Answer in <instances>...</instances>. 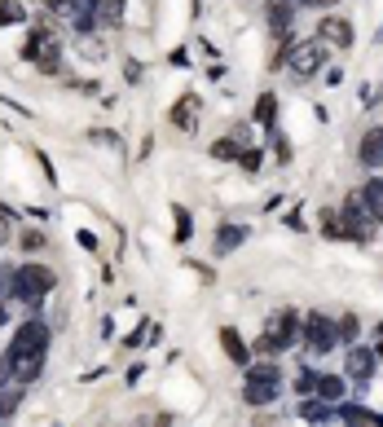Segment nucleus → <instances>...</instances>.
Instances as JSON below:
<instances>
[{
  "mask_svg": "<svg viewBox=\"0 0 383 427\" xmlns=\"http://www.w3.org/2000/svg\"><path fill=\"white\" fill-rule=\"evenodd\" d=\"M273 119H277V97L265 93L260 102H255V123H260V128H273Z\"/></svg>",
  "mask_w": 383,
  "mask_h": 427,
  "instance_id": "nucleus-19",
  "label": "nucleus"
},
{
  "mask_svg": "<svg viewBox=\"0 0 383 427\" xmlns=\"http://www.w3.org/2000/svg\"><path fill=\"white\" fill-rule=\"evenodd\" d=\"M176 238H181V242L190 238V212L185 207H176Z\"/></svg>",
  "mask_w": 383,
  "mask_h": 427,
  "instance_id": "nucleus-28",
  "label": "nucleus"
},
{
  "mask_svg": "<svg viewBox=\"0 0 383 427\" xmlns=\"http://www.w3.org/2000/svg\"><path fill=\"white\" fill-rule=\"evenodd\" d=\"M220 344H225V353H229V361H234V366H247V361H251L247 344L238 339V331H234V326H225V331H220Z\"/></svg>",
  "mask_w": 383,
  "mask_h": 427,
  "instance_id": "nucleus-14",
  "label": "nucleus"
},
{
  "mask_svg": "<svg viewBox=\"0 0 383 427\" xmlns=\"http://www.w3.org/2000/svg\"><path fill=\"white\" fill-rule=\"evenodd\" d=\"M300 5H313V9H330V5H339V0H300Z\"/></svg>",
  "mask_w": 383,
  "mask_h": 427,
  "instance_id": "nucleus-33",
  "label": "nucleus"
},
{
  "mask_svg": "<svg viewBox=\"0 0 383 427\" xmlns=\"http://www.w3.org/2000/svg\"><path fill=\"white\" fill-rule=\"evenodd\" d=\"M277 396H282V370H277V361H247V384H242L247 406H269Z\"/></svg>",
  "mask_w": 383,
  "mask_h": 427,
  "instance_id": "nucleus-3",
  "label": "nucleus"
},
{
  "mask_svg": "<svg viewBox=\"0 0 383 427\" xmlns=\"http://www.w3.org/2000/svg\"><path fill=\"white\" fill-rule=\"evenodd\" d=\"M300 414H304V418H317V423H322V418H330V414H335V410H330V406H326V401L317 396V401H304V406H300Z\"/></svg>",
  "mask_w": 383,
  "mask_h": 427,
  "instance_id": "nucleus-23",
  "label": "nucleus"
},
{
  "mask_svg": "<svg viewBox=\"0 0 383 427\" xmlns=\"http://www.w3.org/2000/svg\"><path fill=\"white\" fill-rule=\"evenodd\" d=\"M198 106H203L198 97H194V93H185L181 102L172 106V123H176L181 133H194V128H198Z\"/></svg>",
  "mask_w": 383,
  "mask_h": 427,
  "instance_id": "nucleus-10",
  "label": "nucleus"
},
{
  "mask_svg": "<svg viewBox=\"0 0 383 427\" xmlns=\"http://www.w3.org/2000/svg\"><path fill=\"white\" fill-rule=\"evenodd\" d=\"M53 287H58V273H53V269H44V264H27V269H14V287H9V295H18L27 309H36Z\"/></svg>",
  "mask_w": 383,
  "mask_h": 427,
  "instance_id": "nucleus-4",
  "label": "nucleus"
},
{
  "mask_svg": "<svg viewBox=\"0 0 383 427\" xmlns=\"http://www.w3.org/2000/svg\"><path fill=\"white\" fill-rule=\"evenodd\" d=\"M357 159H362V168H379V163H383V128H370V133L362 137Z\"/></svg>",
  "mask_w": 383,
  "mask_h": 427,
  "instance_id": "nucleus-11",
  "label": "nucleus"
},
{
  "mask_svg": "<svg viewBox=\"0 0 383 427\" xmlns=\"http://www.w3.org/2000/svg\"><path fill=\"white\" fill-rule=\"evenodd\" d=\"M287 66L300 75V80H309L326 66V40H295V48L287 53Z\"/></svg>",
  "mask_w": 383,
  "mask_h": 427,
  "instance_id": "nucleus-8",
  "label": "nucleus"
},
{
  "mask_svg": "<svg viewBox=\"0 0 383 427\" xmlns=\"http://www.w3.org/2000/svg\"><path fill=\"white\" fill-rule=\"evenodd\" d=\"M300 313L295 309H277V313H269V321H265V335L255 339V348L251 353H260V357H277V353H287V344L300 335Z\"/></svg>",
  "mask_w": 383,
  "mask_h": 427,
  "instance_id": "nucleus-2",
  "label": "nucleus"
},
{
  "mask_svg": "<svg viewBox=\"0 0 383 427\" xmlns=\"http://www.w3.org/2000/svg\"><path fill=\"white\" fill-rule=\"evenodd\" d=\"M22 18H27V9H22L18 0H0V27H14Z\"/></svg>",
  "mask_w": 383,
  "mask_h": 427,
  "instance_id": "nucleus-22",
  "label": "nucleus"
},
{
  "mask_svg": "<svg viewBox=\"0 0 383 427\" xmlns=\"http://www.w3.org/2000/svg\"><path fill=\"white\" fill-rule=\"evenodd\" d=\"M335 331H339V339H348V344H357V335H362V321H357V317L348 313V317H344V321L335 326Z\"/></svg>",
  "mask_w": 383,
  "mask_h": 427,
  "instance_id": "nucleus-26",
  "label": "nucleus"
},
{
  "mask_svg": "<svg viewBox=\"0 0 383 427\" xmlns=\"http://www.w3.org/2000/svg\"><path fill=\"white\" fill-rule=\"evenodd\" d=\"M273 155H277V163H287V159H291V141H287L282 133H273Z\"/></svg>",
  "mask_w": 383,
  "mask_h": 427,
  "instance_id": "nucleus-27",
  "label": "nucleus"
},
{
  "mask_svg": "<svg viewBox=\"0 0 383 427\" xmlns=\"http://www.w3.org/2000/svg\"><path fill=\"white\" fill-rule=\"evenodd\" d=\"M97 22L101 27H119L123 22V0H97Z\"/></svg>",
  "mask_w": 383,
  "mask_h": 427,
  "instance_id": "nucleus-17",
  "label": "nucleus"
},
{
  "mask_svg": "<svg viewBox=\"0 0 383 427\" xmlns=\"http://www.w3.org/2000/svg\"><path fill=\"white\" fill-rule=\"evenodd\" d=\"M317 36H326V44H335V48H348V44H352V22H344V18H322Z\"/></svg>",
  "mask_w": 383,
  "mask_h": 427,
  "instance_id": "nucleus-12",
  "label": "nucleus"
},
{
  "mask_svg": "<svg viewBox=\"0 0 383 427\" xmlns=\"http://www.w3.org/2000/svg\"><path fill=\"white\" fill-rule=\"evenodd\" d=\"M9 287H14V269L0 264V295H9Z\"/></svg>",
  "mask_w": 383,
  "mask_h": 427,
  "instance_id": "nucleus-31",
  "label": "nucleus"
},
{
  "mask_svg": "<svg viewBox=\"0 0 383 427\" xmlns=\"http://www.w3.org/2000/svg\"><path fill=\"white\" fill-rule=\"evenodd\" d=\"M242 145H247V141H242L238 133H234V137H220V141L212 145V159H220V163H238V155H242Z\"/></svg>",
  "mask_w": 383,
  "mask_h": 427,
  "instance_id": "nucleus-16",
  "label": "nucleus"
},
{
  "mask_svg": "<svg viewBox=\"0 0 383 427\" xmlns=\"http://www.w3.org/2000/svg\"><path fill=\"white\" fill-rule=\"evenodd\" d=\"M44 247V234L40 230H27V234H22V251H40Z\"/></svg>",
  "mask_w": 383,
  "mask_h": 427,
  "instance_id": "nucleus-29",
  "label": "nucleus"
},
{
  "mask_svg": "<svg viewBox=\"0 0 383 427\" xmlns=\"http://www.w3.org/2000/svg\"><path fill=\"white\" fill-rule=\"evenodd\" d=\"M242 242H247V225H220V234H216V251H220V256L238 251Z\"/></svg>",
  "mask_w": 383,
  "mask_h": 427,
  "instance_id": "nucleus-13",
  "label": "nucleus"
},
{
  "mask_svg": "<svg viewBox=\"0 0 383 427\" xmlns=\"http://www.w3.org/2000/svg\"><path fill=\"white\" fill-rule=\"evenodd\" d=\"M9 321V309H5V295H0V326H5Z\"/></svg>",
  "mask_w": 383,
  "mask_h": 427,
  "instance_id": "nucleus-34",
  "label": "nucleus"
},
{
  "mask_svg": "<svg viewBox=\"0 0 383 427\" xmlns=\"http://www.w3.org/2000/svg\"><path fill=\"white\" fill-rule=\"evenodd\" d=\"M22 58L36 62L44 75H58V71H62V44H58V36H53V31L36 27V31L27 36V44H22Z\"/></svg>",
  "mask_w": 383,
  "mask_h": 427,
  "instance_id": "nucleus-6",
  "label": "nucleus"
},
{
  "mask_svg": "<svg viewBox=\"0 0 383 427\" xmlns=\"http://www.w3.org/2000/svg\"><path fill=\"white\" fill-rule=\"evenodd\" d=\"M291 18H295V0H273V5H269V27H273V36L287 31Z\"/></svg>",
  "mask_w": 383,
  "mask_h": 427,
  "instance_id": "nucleus-15",
  "label": "nucleus"
},
{
  "mask_svg": "<svg viewBox=\"0 0 383 427\" xmlns=\"http://www.w3.org/2000/svg\"><path fill=\"white\" fill-rule=\"evenodd\" d=\"M300 331H304V348H309L313 357H326L330 348L339 344V331H335V321L330 317H322V313H309L300 321Z\"/></svg>",
  "mask_w": 383,
  "mask_h": 427,
  "instance_id": "nucleus-7",
  "label": "nucleus"
},
{
  "mask_svg": "<svg viewBox=\"0 0 383 427\" xmlns=\"http://www.w3.org/2000/svg\"><path fill=\"white\" fill-rule=\"evenodd\" d=\"M339 216H344V238H348V242H362V247H370V242H374V234H379V220L370 216L366 198H362V190L344 198Z\"/></svg>",
  "mask_w": 383,
  "mask_h": 427,
  "instance_id": "nucleus-5",
  "label": "nucleus"
},
{
  "mask_svg": "<svg viewBox=\"0 0 383 427\" xmlns=\"http://www.w3.org/2000/svg\"><path fill=\"white\" fill-rule=\"evenodd\" d=\"M374 40H383V22H379V36H374Z\"/></svg>",
  "mask_w": 383,
  "mask_h": 427,
  "instance_id": "nucleus-37",
  "label": "nucleus"
},
{
  "mask_svg": "<svg viewBox=\"0 0 383 427\" xmlns=\"http://www.w3.org/2000/svg\"><path fill=\"white\" fill-rule=\"evenodd\" d=\"M238 168H242V172H251V177H255V172H260V150L242 145V155H238Z\"/></svg>",
  "mask_w": 383,
  "mask_h": 427,
  "instance_id": "nucleus-25",
  "label": "nucleus"
},
{
  "mask_svg": "<svg viewBox=\"0 0 383 427\" xmlns=\"http://www.w3.org/2000/svg\"><path fill=\"white\" fill-rule=\"evenodd\" d=\"M362 198H366V207H370V216L383 225V177H374L366 190H362Z\"/></svg>",
  "mask_w": 383,
  "mask_h": 427,
  "instance_id": "nucleus-18",
  "label": "nucleus"
},
{
  "mask_svg": "<svg viewBox=\"0 0 383 427\" xmlns=\"http://www.w3.org/2000/svg\"><path fill=\"white\" fill-rule=\"evenodd\" d=\"M9 225H14V212H9L5 203H0V238H5V234H9Z\"/></svg>",
  "mask_w": 383,
  "mask_h": 427,
  "instance_id": "nucleus-32",
  "label": "nucleus"
},
{
  "mask_svg": "<svg viewBox=\"0 0 383 427\" xmlns=\"http://www.w3.org/2000/svg\"><path fill=\"white\" fill-rule=\"evenodd\" d=\"M348 423H383V414H370V410H362V406H344L339 410Z\"/></svg>",
  "mask_w": 383,
  "mask_h": 427,
  "instance_id": "nucleus-24",
  "label": "nucleus"
},
{
  "mask_svg": "<svg viewBox=\"0 0 383 427\" xmlns=\"http://www.w3.org/2000/svg\"><path fill=\"white\" fill-rule=\"evenodd\" d=\"M313 392H317L322 401H339V396H344V379H339V374H322Z\"/></svg>",
  "mask_w": 383,
  "mask_h": 427,
  "instance_id": "nucleus-20",
  "label": "nucleus"
},
{
  "mask_svg": "<svg viewBox=\"0 0 383 427\" xmlns=\"http://www.w3.org/2000/svg\"><path fill=\"white\" fill-rule=\"evenodd\" d=\"M374 353H379V357H383V339H379V348H374Z\"/></svg>",
  "mask_w": 383,
  "mask_h": 427,
  "instance_id": "nucleus-36",
  "label": "nucleus"
},
{
  "mask_svg": "<svg viewBox=\"0 0 383 427\" xmlns=\"http://www.w3.org/2000/svg\"><path fill=\"white\" fill-rule=\"evenodd\" d=\"M317 388V374L313 370H300V379H295V392H313Z\"/></svg>",
  "mask_w": 383,
  "mask_h": 427,
  "instance_id": "nucleus-30",
  "label": "nucleus"
},
{
  "mask_svg": "<svg viewBox=\"0 0 383 427\" xmlns=\"http://www.w3.org/2000/svg\"><path fill=\"white\" fill-rule=\"evenodd\" d=\"M317 220H322V234L326 238H335V242L344 238V216L339 212H317Z\"/></svg>",
  "mask_w": 383,
  "mask_h": 427,
  "instance_id": "nucleus-21",
  "label": "nucleus"
},
{
  "mask_svg": "<svg viewBox=\"0 0 383 427\" xmlns=\"http://www.w3.org/2000/svg\"><path fill=\"white\" fill-rule=\"evenodd\" d=\"M344 370H348V379H352V384H366L370 374H374V348H362V344H352V353H348Z\"/></svg>",
  "mask_w": 383,
  "mask_h": 427,
  "instance_id": "nucleus-9",
  "label": "nucleus"
},
{
  "mask_svg": "<svg viewBox=\"0 0 383 427\" xmlns=\"http://www.w3.org/2000/svg\"><path fill=\"white\" fill-rule=\"evenodd\" d=\"M44 353H48V326H44L40 317L22 321V326H18V335H14V344L5 348V357H9V366H14L18 388H27V384L40 379V370H44Z\"/></svg>",
  "mask_w": 383,
  "mask_h": 427,
  "instance_id": "nucleus-1",
  "label": "nucleus"
},
{
  "mask_svg": "<svg viewBox=\"0 0 383 427\" xmlns=\"http://www.w3.org/2000/svg\"><path fill=\"white\" fill-rule=\"evenodd\" d=\"M44 5H48V9H58V5H62V0H44Z\"/></svg>",
  "mask_w": 383,
  "mask_h": 427,
  "instance_id": "nucleus-35",
  "label": "nucleus"
},
{
  "mask_svg": "<svg viewBox=\"0 0 383 427\" xmlns=\"http://www.w3.org/2000/svg\"><path fill=\"white\" fill-rule=\"evenodd\" d=\"M379 339H383V326H379Z\"/></svg>",
  "mask_w": 383,
  "mask_h": 427,
  "instance_id": "nucleus-38",
  "label": "nucleus"
}]
</instances>
